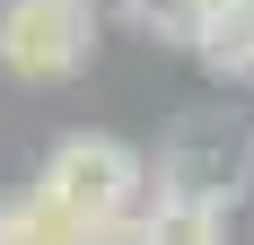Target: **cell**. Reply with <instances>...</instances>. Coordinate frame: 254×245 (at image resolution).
I'll return each instance as SVG.
<instances>
[{
  "label": "cell",
  "mask_w": 254,
  "mask_h": 245,
  "mask_svg": "<svg viewBox=\"0 0 254 245\" xmlns=\"http://www.w3.org/2000/svg\"><path fill=\"white\" fill-rule=\"evenodd\" d=\"M123 245H228V219L219 210H202V201H176V193H158L140 219H131Z\"/></svg>",
  "instance_id": "277c9868"
},
{
  "label": "cell",
  "mask_w": 254,
  "mask_h": 245,
  "mask_svg": "<svg viewBox=\"0 0 254 245\" xmlns=\"http://www.w3.org/2000/svg\"><path fill=\"white\" fill-rule=\"evenodd\" d=\"M158 193H176V201H202V210H219L228 219L237 201L254 193V131L237 114H176V131L158 140Z\"/></svg>",
  "instance_id": "7a4b0ae2"
},
{
  "label": "cell",
  "mask_w": 254,
  "mask_h": 245,
  "mask_svg": "<svg viewBox=\"0 0 254 245\" xmlns=\"http://www.w3.org/2000/svg\"><path fill=\"white\" fill-rule=\"evenodd\" d=\"M193 61L219 79H254V18L246 9H210L202 35H193Z\"/></svg>",
  "instance_id": "5b68a950"
},
{
  "label": "cell",
  "mask_w": 254,
  "mask_h": 245,
  "mask_svg": "<svg viewBox=\"0 0 254 245\" xmlns=\"http://www.w3.org/2000/svg\"><path fill=\"white\" fill-rule=\"evenodd\" d=\"M35 193H44L88 245H123L131 219L149 210V158L131 140H114V131H62V140L44 149Z\"/></svg>",
  "instance_id": "6da1fadb"
},
{
  "label": "cell",
  "mask_w": 254,
  "mask_h": 245,
  "mask_svg": "<svg viewBox=\"0 0 254 245\" xmlns=\"http://www.w3.org/2000/svg\"><path fill=\"white\" fill-rule=\"evenodd\" d=\"M210 9H246V18H254V0H210Z\"/></svg>",
  "instance_id": "ba28073f"
},
{
  "label": "cell",
  "mask_w": 254,
  "mask_h": 245,
  "mask_svg": "<svg viewBox=\"0 0 254 245\" xmlns=\"http://www.w3.org/2000/svg\"><path fill=\"white\" fill-rule=\"evenodd\" d=\"M97 53V9L88 0H0V70L26 88H62Z\"/></svg>",
  "instance_id": "3957f363"
},
{
  "label": "cell",
  "mask_w": 254,
  "mask_h": 245,
  "mask_svg": "<svg viewBox=\"0 0 254 245\" xmlns=\"http://www.w3.org/2000/svg\"><path fill=\"white\" fill-rule=\"evenodd\" d=\"M0 245H88V237H79V228L62 219L35 184H18V193L0 201Z\"/></svg>",
  "instance_id": "8992f818"
},
{
  "label": "cell",
  "mask_w": 254,
  "mask_h": 245,
  "mask_svg": "<svg viewBox=\"0 0 254 245\" xmlns=\"http://www.w3.org/2000/svg\"><path fill=\"white\" fill-rule=\"evenodd\" d=\"M123 18L140 26V35H158V44H184L193 53V35H202L210 0H123Z\"/></svg>",
  "instance_id": "52a82bcc"
}]
</instances>
